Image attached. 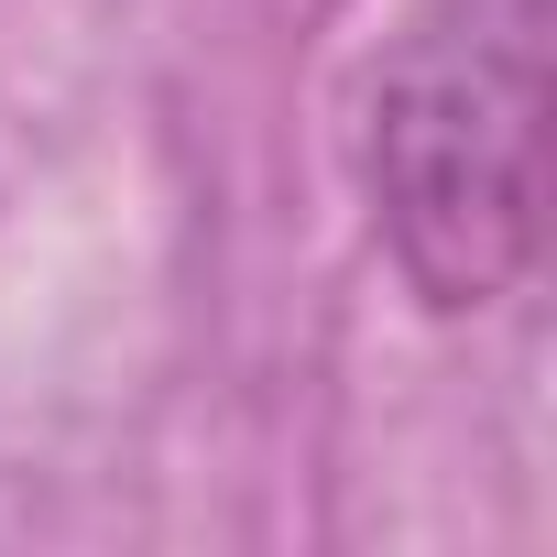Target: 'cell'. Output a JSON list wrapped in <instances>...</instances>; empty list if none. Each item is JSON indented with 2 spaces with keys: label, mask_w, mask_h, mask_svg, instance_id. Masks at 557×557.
Returning a JSON list of instances; mask_svg holds the SVG:
<instances>
[{
  "label": "cell",
  "mask_w": 557,
  "mask_h": 557,
  "mask_svg": "<svg viewBox=\"0 0 557 557\" xmlns=\"http://www.w3.org/2000/svg\"><path fill=\"white\" fill-rule=\"evenodd\" d=\"M372 230L426 318H481L546 230V0H416L361 99Z\"/></svg>",
  "instance_id": "cell-1"
}]
</instances>
